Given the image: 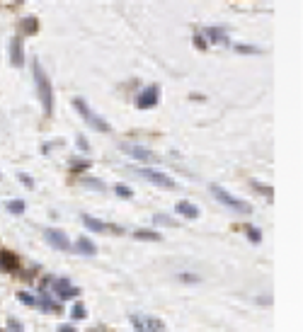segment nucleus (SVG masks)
Listing matches in <instances>:
<instances>
[{
    "instance_id": "412c9836",
    "label": "nucleus",
    "mask_w": 303,
    "mask_h": 332,
    "mask_svg": "<svg viewBox=\"0 0 303 332\" xmlns=\"http://www.w3.org/2000/svg\"><path fill=\"white\" fill-rule=\"evenodd\" d=\"M70 318H73V320H83V318H87V308H85L83 303H75L73 308H70Z\"/></svg>"
},
{
    "instance_id": "2f4dec72",
    "label": "nucleus",
    "mask_w": 303,
    "mask_h": 332,
    "mask_svg": "<svg viewBox=\"0 0 303 332\" xmlns=\"http://www.w3.org/2000/svg\"><path fill=\"white\" fill-rule=\"evenodd\" d=\"M194 44H196L199 49H207V42H204V37H199V34L194 37Z\"/></svg>"
},
{
    "instance_id": "dca6fc26",
    "label": "nucleus",
    "mask_w": 303,
    "mask_h": 332,
    "mask_svg": "<svg viewBox=\"0 0 303 332\" xmlns=\"http://www.w3.org/2000/svg\"><path fill=\"white\" fill-rule=\"evenodd\" d=\"M39 305H42L44 313H61V305L56 303L54 298H51L44 289H42V296H39Z\"/></svg>"
},
{
    "instance_id": "aec40b11",
    "label": "nucleus",
    "mask_w": 303,
    "mask_h": 332,
    "mask_svg": "<svg viewBox=\"0 0 303 332\" xmlns=\"http://www.w3.org/2000/svg\"><path fill=\"white\" fill-rule=\"evenodd\" d=\"M153 223H155V226H165V228H175V226H177V221L170 218V216H165V213H155V216H153Z\"/></svg>"
},
{
    "instance_id": "f257e3e1",
    "label": "nucleus",
    "mask_w": 303,
    "mask_h": 332,
    "mask_svg": "<svg viewBox=\"0 0 303 332\" xmlns=\"http://www.w3.org/2000/svg\"><path fill=\"white\" fill-rule=\"evenodd\" d=\"M209 189H211V194L216 196V201H221L223 206L231 208V211H233V213H238V216H248V213H252V206H250L248 201H243V199L233 196L231 192H226L221 184H211Z\"/></svg>"
},
{
    "instance_id": "c85d7f7f",
    "label": "nucleus",
    "mask_w": 303,
    "mask_h": 332,
    "mask_svg": "<svg viewBox=\"0 0 303 332\" xmlns=\"http://www.w3.org/2000/svg\"><path fill=\"white\" fill-rule=\"evenodd\" d=\"M179 281H187V284H196L199 277L196 274H179Z\"/></svg>"
},
{
    "instance_id": "5701e85b",
    "label": "nucleus",
    "mask_w": 303,
    "mask_h": 332,
    "mask_svg": "<svg viewBox=\"0 0 303 332\" xmlns=\"http://www.w3.org/2000/svg\"><path fill=\"white\" fill-rule=\"evenodd\" d=\"M114 192H117V196H122V199H134V189L126 187V184H117Z\"/></svg>"
},
{
    "instance_id": "4be33fe9",
    "label": "nucleus",
    "mask_w": 303,
    "mask_h": 332,
    "mask_svg": "<svg viewBox=\"0 0 303 332\" xmlns=\"http://www.w3.org/2000/svg\"><path fill=\"white\" fill-rule=\"evenodd\" d=\"M245 233H248L250 243H255V245H260V243H262V231H260V228H252V226H248V228H245Z\"/></svg>"
},
{
    "instance_id": "9b49d317",
    "label": "nucleus",
    "mask_w": 303,
    "mask_h": 332,
    "mask_svg": "<svg viewBox=\"0 0 303 332\" xmlns=\"http://www.w3.org/2000/svg\"><path fill=\"white\" fill-rule=\"evenodd\" d=\"M10 63H13L15 68H20V66L25 63V54H22V39H20V37H13V42H10Z\"/></svg>"
},
{
    "instance_id": "473e14b6",
    "label": "nucleus",
    "mask_w": 303,
    "mask_h": 332,
    "mask_svg": "<svg viewBox=\"0 0 303 332\" xmlns=\"http://www.w3.org/2000/svg\"><path fill=\"white\" fill-rule=\"evenodd\" d=\"M8 325H10V327H13L15 332H20V330H22V325H20L17 320H8Z\"/></svg>"
},
{
    "instance_id": "cd10ccee",
    "label": "nucleus",
    "mask_w": 303,
    "mask_h": 332,
    "mask_svg": "<svg viewBox=\"0 0 303 332\" xmlns=\"http://www.w3.org/2000/svg\"><path fill=\"white\" fill-rule=\"evenodd\" d=\"M235 51H240V54H260V49H255V46H240V44H235Z\"/></svg>"
},
{
    "instance_id": "c756f323",
    "label": "nucleus",
    "mask_w": 303,
    "mask_h": 332,
    "mask_svg": "<svg viewBox=\"0 0 303 332\" xmlns=\"http://www.w3.org/2000/svg\"><path fill=\"white\" fill-rule=\"evenodd\" d=\"M75 143H78V148H80V151H85V153L90 151V146H87V141H85L83 136H78V141H75Z\"/></svg>"
},
{
    "instance_id": "bb28decb",
    "label": "nucleus",
    "mask_w": 303,
    "mask_h": 332,
    "mask_svg": "<svg viewBox=\"0 0 303 332\" xmlns=\"http://www.w3.org/2000/svg\"><path fill=\"white\" fill-rule=\"evenodd\" d=\"M17 180L22 182V184H25L27 189H34V180H32L29 175H25V172H20V175H17Z\"/></svg>"
},
{
    "instance_id": "0eeeda50",
    "label": "nucleus",
    "mask_w": 303,
    "mask_h": 332,
    "mask_svg": "<svg viewBox=\"0 0 303 332\" xmlns=\"http://www.w3.org/2000/svg\"><path fill=\"white\" fill-rule=\"evenodd\" d=\"M44 238H46V243H49L54 250H61V252H70V250H73L68 236H66L63 231H58V228H46V231H44Z\"/></svg>"
},
{
    "instance_id": "f3484780",
    "label": "nucleus",
    "mask_w": 303,
    "mask_h": 332,
    "mask_svg": "<svg viewBox=\"0 0 303 332\" xmlns=\"http://www.w3.org/2000/svg\"><path fill=\"white\" fill-rule=\"evenodd\" d=\"M5 208H8L13 216H22V213H25V208H27V204H25L22 199H13V201H8V204H5Z\"/></svg>"
},
{
    "instance_id": "7ed1b4c3",
    "label": "nucleus",
    "mask_w": 303,
    "mask_h": 332,
    "mask_svg": "<svg viewBox=\"0 0 303 332\" xmlns=\"http://www.w3.org/2000/svg\"><path fill=\"white\" fill-rule=\"evenodd\" d=\"M34 80H37V95L42 99V107L46 114L54 112V90H51V83L46 78V73L42 70L39 63H34Z\"/></svg>"
},
{
    "instance_id": "6ab92c4d",
    "label": "nucleus",
    "mask_w": 303,
    "mask_h": 332,
    "mask_svg": "<svg viewBox=\"0 0 303 332\" xmlns=\"http://www.w3.org/2000/svg\"><path fill=\"white\" fill-rule=\"evenodd\" d=\"M80 184H83V187H87V189H95V192H105V189H107V184H105V182L92 180V177H83V180H80Z\"/></svg>"
},
{
    "instance_id": "20e7f679",
    "label": "nucleus",
    "mask_w": 303,
    "mask_h": 332,
    "mask_svg": "<svg viewBox=\"0 0 303 332\" xmlns=\"http://www.w3.org/2000/svg\"><path fill=\"white\" fill-rule=\"evenodd\" d=\"M131 325L136 332H163L165 330V322L158 318H151V315H141V313H131L129 315Z\"/></svg>"
},
{
    "instance_id": "b1692460",
    "label": "nucleus",
    "mask_w": 303,
    "mask_h": 332,
    "mask_svg": "<svg viewBox=\"0 0 303 332\" xmlns=\"http://www.w3.org/2000/svg\"><path fill=\"white\" fill-rule=\"evenodd\" d=\"M252 187H255L257 192L264 194L267 199H272V196H274V189H272V187H267V184H262V182H255V180H252Z\"/></svg>"
},
{
    "instance_id": "f704fd0d",
    "label": "nucleus",
    "mask_w": 303,
    "mask_h": 332,
    "mask_svg": "<svg viewBox=\"0 0 303 332\" xmlns=\"http://www.w3.org/2000/svg\"><path fill=\"white\" fill-rule=\"evenodd\" d=\"M87 332H110V330H102V327H92V330H87Z\"/></svg>"
},
{
    "instance_id": "1a4fd4ad",
    "label": "nucleus",
    "mask_w": 303,
    "mask_h": 332,
    "mask_svg": "<svg viewBox=\"0 0 303 332\" xmlns=\"http://www.w3.org/2000/svg\"><path fill=\"white\" fill-rule=\"evenodd\" d=\"M158 99H160V90H158V85H151V87H146L143 92H138L136 107L138 109H151V107L158 104Z\"/></svg>"
},
{
    "instance_id": "9d476101",
    "label": "nucleus",
    "mask_w": 303,
    "mask_h": 332,
    "mask_svg": "<svg viewBox=\"0 0 303 332\" xmlns=\"http://www.w3.org/2000/svg\"><path fill=\"white\" fill-rule=\"evenodd\" d=\"M83 223H85V228L92 231V233H122V228L110 226V223H105V221H97L92 216H83Z\"/></svg>"
},
{
    "instance_id": "72a5a7b5",
    "label": "nucleus",
    "mask_w": 303,
    "mask_h": 332,
    "mask_svg": "<svg viewBox=\"0 0 303 332\" xmlns=\"http://www.w3.org/2000/svg\"><path fill=\"white\" fill-rule=\"evenodd\" d=\"M56 330H58V332H75V330H73V325H58Z\"/></svg>"
},
{
    "instance_id": "ddd939ff",
    "label": "nucleus",
    "mask_w": 303,
    "mask_h": 332,
    "mask_svg": "<svg viewBox=\"0 0 303 332\" xmlns=\"http://www.w3.org/2000/svg\"><path fill=\"white\" fill-rule=\"evenodd\" d=\"M73 248L78 250L80 255H85V257H92V255H97V245H95V243H92V240H90L87 236H80V238H78Z\"/></svg>"
},
{
    "instance_id": "4468645a",
    "label": "nucleus",
    "mask_w": 303,
    "mask_h": 332,
    "mask_svg": "<svg viewBox=\"0 0 303 332\" xmlns=\"http://www.w3.org/2000/svg\"><path fill=\"white\" fill-rule=\"evenodd\" d=\"M179 216H184V218H196L199 216V206L192 204V201H177V206H175Z\"/></svg>"
},
{
    "instance_id": "6e6552de",
    "label": "nucleus",
    "mask_w": 303,
    "mask_h": 332,
    "mask_svg": "<svg viewBox=\"0 0 303 332\" xmlns=\"http://www.w3.org/2000/svg\"><path fill=\"white\" fill-rule=\"evenodd\" d=\"M122 151L129 153L134 160H141V163H155L158 160V155L151 151V148H143V146H134V143H124L122 146Z\"/></svg>"
},
{
    "instance_id": "7c9ffc66",
    "label": "nucleus",
    "mask_w": 303,
    "mask_h": 332,
    "mask_svg": "<svg viewBox=\"0 0 303 332\" xmlns=\"http://www.w3.org/2000/svg\"><path fill=\"white\" fill-rule=\"evenodd\" d=\"M73 170H87V167H90V163H87V160H83V163H73Z\"/></svg>"
},
{
    "instance_id": "2eb2a0df",
    "label": "nucleus",
    "mask_w": 303,
    "mask_h": 332,
    "mask_svg": "<svg viewBox=\"0 0 303 332\" xmlns=\"http://www.w3.org/2000/svg\"><path fill=\"white\" fill-rule=\"evenodd\" d=\"M134 238L136 240H146V243H160L163 233L160 231H148V228H138V231H134Z\"/></svg>"
},
{
    "instance_id": "a878e982",
    "label": "nucleus",
    "mask_w": 303,
    "mask_h": 332,
    "mask_svg": "<svg viewBox=\"0 0 303 332\" xmlns=\"http://www.w3.org/2000/svg\"><path fill=\"white\" fill-rule=\"evenodd\" d=\"M22 25H25V34H34V32H37V20H34V17H27Z\"/></svg>"
},
{
    "instance_id": "a211bd4d",
    "label": "nucleus",
    "mask_w": 303,
    "mask_h": 332,
    "mask_svg": "<svg viewBox=\"0 0 303 332\" xmlns=\"http://www.w3.org/2000/svg\"><path fill=\"white\" fill-rule=\"evenodd\" d=\"M207 37L211 39V42H216V44H228V37H226V32L219 27H211L207 29Z\"/></svg>"
},
{
    "instance_id": "423d86ee",
    "label": "nucleus",
    "mask_w": 303,
    "mask_h": 332,
    "mask_svg": "<svg viewBox=\"0 0 303 332\" xmlns=\"http://www.w3.org/2000/svg\"><path fill=\"white\" fill-rule=\"evenodd\" d=\"M51 291H54V296L63 303V301H68V298H75V296H80V289L78 286H73L66 277L61 279H51Z\"/></svg>"
},
{
    "instance_id": "f8f14e48",
    "label": "nucleus",
    "mask_w": 303,
    "mask_h": 332,
    "mask_svg": "<svg viewBox=\"0 0 303 332\" xmlns=\"http://www.w3.org/2000/svg\"><path fill=\"white\" fill-rule=\"evenodd\" d=\"M17 267H20L17 255L8 252V250H0V269L3 272H17Z\"/></svg>"
},
{
    "instance_id": "f03ea898",
    "label": "nucleus",
    "mask_w": 303,
    "mask_h": 332,
    "mask_svg": "<svg viewBox=\"0 0 303 332\" xmlns=\"http://www.w3.org/2000/svg\"><path fill=\"white\" fill-rule=\"evenodd\" d=\"M73 107H75V112L83 117V122L90 126V129H95V131H99V134H110L112 131V126L107 124L99 114H95V112L90 109V104L85 102L83 97H75V99H73Z\"/></svg>"
},
{
    "instance_id": "39448f33",
    "label": "nucleus",
    "mask_w": 303,
    "mask_h": 332,
    "mask_svg": "<svg viewBox=\"0 0 303 332\" xmlns=\"http://www.w3.org/2000/svg\"><path fill=\"white\" fill-rule=\"evenodd\" d=\"M136 175L148 180L155 187H163V189H175V180L167 177L165 172H158V170H151V167H136Z\"/></svg>"
},
{
    "instance_id": "393cba45",
    "label": "nucleus",
    "mask_w": 303,
    "mask_h": 332,
    "mask_svg": "<svg viewBox=\"0 0 303 332\" xmlns=\"http://www.w3.org/2000/svg\"><path fill=\"white\" fill-rule=\"evenodd\" d=\"M17 301L25 305H34L37 301H34V296H29V293H25V291H17Z\"/></svg>"
}]
</instances>
